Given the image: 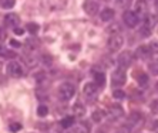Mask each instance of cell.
Masks as SVG:
<instances>
[{
	"label": "cell",
	"mask_w": 158,
	"mask_h": 133,
	"mask_svg": "<svg viewBox=\"0 0 158 133\" xmlns=\"http://www.w3.org/2000/svg\"><path fill=\"white\" fill-rule=\"evenodd\" d=\"M10 45H11V47H15V48L22 47V44H20L19 41H16V40H10Z\"/></svg>",
	"instance_id": "obj_37"
},
{
	"label": "cell",
	"mask_w": 158,
	"mask_h": 133,
	"mask_svg": "<svg viewBox=\"0 0 158 133\" xmlns=\"http://www.w3.org/2000/svg\"><path fill=\"white\" fill-rule=\"evenodd\" d=\"M60 133H69V132H60Z\"/></svg>",
	"instance_id": "obj_41"
},
{
	"label": "cell",
	"mask_w": 158,
	"mask_h": 133,
	"mask_svg": "<svg viewBox=\"0 0 158 133\" xmlns=\"http://www.w3.org/2000/svg\"><path fill=\"white\" fill-rule=\"evenodd\" d=\"M24 59H26V63L29 64L30 66H33L34 64L37 63V59H36V57L34 55H29V54H26V55H24Z\"/></svg>",
	"instance_id": "obj_27"
},
{
	"label": "cell",
	"mask_w": 158,
	"mask_h": 133,
	"mask_svg": "<svg viewBox=\"0 0 158 133\" xmlns=\"http://www.w3.org/2000/svg\"><path fill=\"white\" fill-rule=\"evenodd\" d=\"M151 54H152V52H151L150 48H147L145 45H141V47L137 50V55L140 57L141 59H148L151 57Z\"/></svg>",
	"instance_id": "obj_14"
},
{
	"label": "cell",
	"mask_w": 158,
	"mask_h": 133,
	"mask_svg": "<svg viewBox=\"0 0 158 133\" xmlns=\"http://www.w3.org/2000/svg\"><path fill=\"white\" fill-rule=\"evenodd\" d=\"M115 16V11L110 7H106L101 10V14H100V19L103 20V21H111V20L114 19Z\"/></svg>",
	"instance_id": "obj_12"
},
{
	"label": "cell",
	"mask_w": 158,
	"mask_h": 133,
	"mask_svg": "<svg viewBox=\"0 0 158 133\" xmlns=\"http://www.w3.org/2000/svg\"><path fill=\"white\" fill-rule=\"evenodd\" d=\"M123 44H124V38H123L120 34H113V36L108 38V43H107L108 50H110L111 52H117L118 50H121Z\"/></svg>",
	"instance_id": "obj_4"
},
{
	"label": "cell",
	"mask_w": 158,
	"mask_h": 133,
	"mask_svg": "<svg viewBox=\"0 0 158 133\" xmlns=\"http://www.w3.org/2000/svg\"><path fill=\"white\" fill-rule=\"evenodd\" d=\"M84 10L87 14L90 16H96L97 11L100 10V6L96 0H85L84 2Z\"/></svg>",
	"instance_id": "obj_7"
},
{
	"label": "cell",
	"mask_w": 158,
	"mask_h": 133,
	"mask_svg": "<svg viewBox=\"0 0 158 133\" xmlns=\"http://www.w3.org/2000/svg\"><path fill=\"white\" fill-rule=\"evenodd\" d=\"M150 27H143V28H141V36H143V37H148V36H150Z\"/></svg>",
	"instance_id": "obj_33"
},
{
	"label": "cell",
	"mask_w": 158,
	"mask_h": 133,
	"mask_svg": "<svg viewBox=\"0 0 158 133\" xmlns=\"http://www.w3.org/2000/svg\"><path fill=\"white\" fill-rule=\"evenodd\" d=\"M155 7H157V10H158V0H155Z\"/></svg>",
	"instance_id": "obj_39"
},
{
	"label": "cell",
	"mask_w": 158,
	"mask_h": 133,
	"mask_svg": "<svg viewBox=\"0 0 158 133\" xmlns=\"http://www.w3.org/2000/svg\"><path fill=\"white\" fill-rule=\"evenodd\" d=\"M115 2H117V4L123 9H127L130 6V3H131V0H115Z\"/></svg>",
	"instance_id": "obj_30"
},
{
	"label": "cell",
	"mask_w": 158,
	"mask_h": 133,
	"mask_svg": "<svg viewBox=\"0 0 158 133\" xmlns=\"http://www.w3.org/2000/svg\"><path fill=\"white\" fill-rule=\"evenodd\" d=\"M148 48H150V51L152 54H158V41H151Z\"/></svg>",
	"instance_id": "obj_28"
},
{
	"label": "cell",
	"mask_w": 158,
	"mask_h": 133,
	"mask_svg": "<svg viewBox=\"0 0 158 133\" xmlns=\"http://www.w3.org/2000/svg\"><path fill=\"white\" fill-rule=\"evenodd\" d=\"M127 81V75H125L124 68H117V70L113 72V77H111V85L113 86H121L125 84Z\"/></svg>",
	"instance_id": "obj_3"
},
{
	"label": "cell",
	"mask_w": 158,
	"mask_h": 133,
	"mask_svg": "<svg viewBox=\"0 0 158 133\" xmlns=\"http://www.w3.org/2000/svg\"><path fill=\"white\" fill-rule=\"evenodd\" d=\"M94 84L98 88L104 86V84H106V75L103 72H94Z\"/></svg>",
	"instance_id": "obj_16"
},
{
	"label": "cell",
	"mask_w": 158,
	"mask_h": 133,
	"mask_svg": "<svg viewBox=\"0 0 158 133\" xmlns=\"http://www.w3.org/2000/svg\"><path fill=\"white\" fill-rule=\"evenodd\" d=\"M48 113V108L46 105H40V106L37 108V115L40 116V118H44V116H47Z\"/></svg>",
	"instance_id": "obj_24"
},
{
	"label": "cell",
	"mask_w": 158,
	"mask_h": 133,
	"mask_svg": "<svg viewBox=\"0 0 158 133\" xmlns=\"http://www.w3.org/2000/svg\"><path fill=\"white\" fill-rule=\"evenodd\" d=\"M90 130H91V126L88 125V122H80L78 125H76L73 127V132L74 133H90Z\"/></svg>",
	"instance_id": "obj_13"
},
{
	"label": "cell",
	"mask_w": 158,
	"mask_h": 133,
	"mask_svg": "<svg viewBox=\"0 0 158 133\" xmlns=\"http://www.w3.org/2000/svg\"><path fill=\"white\" fill-rule=\"evenodd\" d=\"M34 77H36V81L37 82H41L43 79H46V75H44V72H37Z\"/></svg>",
	"instance_id": "obj_32"
},
{
	"label": "cell",
	"mask_w": 158,
	"mask_h": 133,
	"mask_svg": "<svg viewBox=\"0 0 158 133\" xmlns=\"http://www.w3.org/2000/svg\"><path fill=\"white\" fill-rule=\"evenodd\" d=\"M151 129H152V132L158 133V120H154V122H152V126H151Z\"/></svg>",
	"instance_id": "obj_38"
},
{
	"label": "cell",
	"mask_w": 158,
	"mask_h": 133,
	"mask_svg": "<svg viewBox=\"0 0 158 133\" xmlns=\"http://www.w3.org/2000/svg\"><path fill=\"white\" fill-rule=\"evenodd\" d=\"M155 88H157V91H158V82H157V85H155Z\"/></svg>",
	"instance_id": "obj_40"
},
{
	"label": "cell",
	"mask_w": 158,
	"mask_h": 133,
	"mask_svg": "<svg viewBox=\"0 0 158 133\" xmlns=\"http://www.w3.org/2000/svg\"><path fill=\"white\" fill-rule=\"evenodd\" d=\"M150 109H151V112H152V113H158V99H155V101H152V102H151Z\"/></svg>",
	"instance_id": "obj_31"
},
{
	"label": "cell",
	"mask_w": 158,
	"mask_h": 133,
	"mask_svg": "<svg viewBox=\"0 0 158 133\" xmlns=\"http://www.w3.org/2000/svg\"><path fill=\"white\" fill-rule=\"evenodd\" d=\"M61 127L63 129H67V127H70V126H73L74 123V118L73 116H67V118H63L61 119Z\"/></svg>",
	"instance_id": "obj_19"
},
{
	"label": "cell",
	"mask_w": 158,
	"mask_h": 133,
	"mask_svg": "<svg viewBox=\"0 0 158 133\" xmlns=\"http://www.w3.org/2000/svg\"><path fill=\"white\" fill-rule=\"evenodd\" d=\"M15 34H16V36H23V34H24V30L20 28V27H16V28H15Z\"/></svg>",
	"instance_id": "obj_36"
},
{
	"label": "cell",
	"mask_w": 158,
	"mask_h": 133,
	"mask_svg": "<svg viewBox=\"0 0 158 133\" xmlns=\"http://www.w3.org/2000/svg\"><path fill=\"white\" fill-rule=\"evenodd\" d=\"M43 63L46 64L47 66H50L52 65V57L50 55H43Z\"/></svg>",
	"instance_id": "obj_34"
},
{
	"label": "cell",
	"mask_w": 158,
	"mask_h": 133,
	"mask_svg": "<svg viewBox=\"0 0 158 133\" xmlns=\"http://www.w3.org/2000/svg\"><path fill=\"white\" fill-rule=\"evenodd\" d=\"M140 120H141V115L138 113V112H132V113L128 116V120H127V122H128L130 126H134L140 122Z\"/></svg>",
	"instance_id": "obj_18"
},
{
	"label": "cell",
	"mask_w": 158,
	"mask_h": 133,
	"mask_svg": "<svg viewBox=\"0 0 158 133\" xmlns=\"http://www.w3.org/2000/svg\"><path fill=\"white\" fill-rule=\"evenodd\" d=\"M123 108L118 106V105H114V106L110 109V113H108V119L110 120H117V119H120L123 116Z\"/></svg>",
	"instance_id": "obj_11"
},
{
	"label": "cell",
	"mask_w": 158,
	"mask_h": 133,
	"mask_svg": "<svg viewBox=\"0 0 158 133\" xmlns=\"http://www.w3.org/2000/svg\"><path fill=\"white\" fill-rule=\"evenodd\" d=\"M135 13L138 16L148 14V4L147 0H137L135 2Z\"/></svg>",
	"instance_id": "obj_8"
},
{
	"label": "cell",
	"mask_w": 158,
	"mask_h": 133,
	"mask_svg": "<svg viewBox=\"0 0 158 133\" xmlns=\"http://www.w3.org/2000/svg\"><path fill=\"white\" fill-rule=\"evenodd\" d=\"M123 21H124V24L127 27L134 28V27H137L140 24V16L132 10H125L123 13Z\"/></svg>",
	"instance_id": "obj_2"
},
{
	"label": "cell",
	"mask_w": 158,
	"mask_h": 133,
	"mask_svg": "<svg viewBox=\"0 0 158 133\" xmlns=\"http://www.w3.org/2000/svg\"><path fill=\"white\" fill-rule=\"evenodd\" d=\"M26 30L29 31V33H31V34H36V33H39L40 26H39L37 23H29V24L26 26Z\"/></svg>",
	"instance_id": "obj_21"
},
{
	"label": "cell",
	"mask_w": 158,
	"mask_h": 133,
	"mask_svg": "<svg viewBox=\"0 0 158 133\" xmlns=\"http://www.w3.org/2000/svg\"><path fill=\"white\" fill-rule=\"evenodd\" d=\"M103 118H104V113H103V111H100V109H97V111H94L91 113V119L94 122H101Z\"/></svg>",
	"instance_id": "obj_20"
},
{
	"label": "cell",
	"mask_w": 158,
	"mask_h": 133,
	"mask_svg": "<svg viewBox=\"0 0 158 133\" xmlns=\"http://www.w3.org/2000/svg\"><path fill=\"white\" fill-rule=\"evenodd\" d=\"M148 70H150V72L152 75H158V61H155V63H151L150 66H148Z\"/></svg>",
	"instance_id": "obj_26"
},
{
	"label": "cell",
	"mask_w": 158,
	"mask_h": 133,
	"mask_svg": "<svg viewBox=\"0 0 158 133\" xmlns=\"http://www.w3.org/2000/svg\"><path fill=\"white\" fill-rule=\"evenodd\" d=\"M134 77H135V79H137V82H138V85L140 86H147L148 85L147 74H144V72H137V74H134Z\"/></svg>",
	"instance_id": "obj_15"
},
{
	"label": "cell",
	"mask_w": 158,
	"mask_h": 133,
	"mask_svg": "<svg viewBox=\"0 0 158 133\" xmlns=\"http://www.w3.org/2000/svg\"><path fill=\"white\" fill-rule=\"evenodd\" d=\"M6 72H7V75L11 78H20L23 75V68L19 63L10 61V63L6 65Z\"/></svg>",
	"instance_id": "obj_5"
},
{
	"label": "cell",
	"mask_w": 158,
	"mask_h": 133,
	"mask_svg": "<svg viewBox=\"0 0 158 133\" xmlns=\"http://www.w3.org/2000/svg\"><path fill=\"white\" fill-rule=\"evenodd\" d=\"M0 57H10V58H15L16 54L11 51H7V50L3 47V44H0Z\"/></svg>",
	"instance_id": "obj_23"
},
{
	"label": "cell",
	"mask_w": 158,
	"mask_h": 133,
	"mask_svg": "<svg viewBox=\"0 0 158 133\" xmlns=\"http://www.w3.org/2000/svg\"><path fill=\"white\" fill-rule=\"evenodd\" d=\"M132 61V55L130 51H124L121 54V55L118 57V64H120V66L121 68H125V66H128L130 64H131Z\"/></svg>",
	"instance_id": "obj_9"
},
{
	"label": "cell",
	"mask_w": 158,
	"mask_h": 133,
	"mask_svg": "<svg viewBox=\"0 0 158 133\" xmlns=\"http://www.w3.org/2000/svg\"><path fill=\"white\" fill-rule=\"evenodd\" d=\"M6 37H7V34H6V30H4L3 27L0 26V41L6 40Z\"/></svg>",
	"instance_id": "obj_35"
},
{
	"label": "cell",
	"mask_w": 158,
	"mask_h": 133,
	"mask_svg": "<svg viewBox=\"0 0 158 133\" xmlns=\"http://www.w3.org/2000/svg\"><path fill=\"white\" fill-rule=\"evenodd\" d=\"M73 111H74V113L77 115V116H84L85 106L81 104V102H76V104H74V106H73Z\"/></svg>",
	"instance_id": "obj_17"
},
{
	"label": "cell",
	"mask_w": 158,
	"mask_h": 133,
	"mask_svg": "<svg viewBox=\"0 0 158 133\" xmlns=\"http://www.w3.org/2000/svg\"><path fill=\"white\" fill-rule=\"evenodd\" d=\"M83 92H84V96L88 101H94L97 99V95H98V86L96 84H93V82H88L84 85Z\"/></svg>",
	"instance_id": "obj_6"
},
{
	"label": "cell",
	"mask_w": 158,
	"mask_h": 133,
	"mask_svg": "<svg viewBox=\"0 0 158 133\" xmlns=\"http://www.w3.org/2000/svg\"><path fill=\"white\" fill-rule=\"evenodd\" d=\"M16 4V0H0V7L2 9H11Z\"/></svg>",
	"instance_id": "obj_22"
},
{
	"label": "cell",
	"mask_w": 158,
	"mask_h": 133,
	"mask_svg": "<svg viewBox=\"0 0 158 133\" xmlns=\"http://www.w3.org/2000/svg\"><path fill=\"white\" fill-rule=\"evenodd\" d=\"M113 98H115V99H124L125 92L123 89H114V91H113Z\"/></svg>",
	"instance_id": "obj_25"
},
{
	"label": "cell",
	"mask_w": 158,
	"mask_h": 133,
	"mask_svg": "<svg viewBox=\"0 0 158 133\" xmlns=\"http://www.w3.org/2000/svg\"><path fill=\"white\" fill-rule=\"evenodd\" d=\"M9 127H10V130H11L13 133H16V132H19V130L22 129V123H19V122L10 123V126H9Z\"/></svg>",
	"instance_id": "obj_29"
},
{
	"label": "cell",
	"mask_w": 158,
	"mask_h": 133,
	"mask_svg": "<svg viewBox=\"0 0 158 133\" xmlns=\"http://www.w3.org/2000/svg\"><path fill=\"white\" fill-rule=\"evenodd\" d=\"M4 21H6L7 26L16 28V27L19 26V23H20V17H19L16 13H9V14H6V17H4Z\"/></svg>",
	"instance_id": "obj_10"
},
{
	"label": "cell",
	"mask_w": 158,
	"mask_h": 133,
	"mask_svg": "<svg viewBox=\"0 0 158 133\" xmlns=\"http://www.w3.org/2000/svg\"><path fill=\"white\" fill-rule=\"evenodd\" d=\"M76 93V86L71 84V82H63L61 85L57 88V98L63 102L66 101H70L71 98Z\"/></svg>",
	"instance_id": "obj_1"
}]
</instances>
